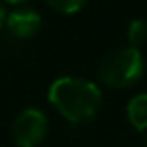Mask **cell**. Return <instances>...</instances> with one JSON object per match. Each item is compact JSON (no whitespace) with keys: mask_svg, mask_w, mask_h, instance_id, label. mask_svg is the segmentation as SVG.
I'll use <instances>...</instances> for the list:
<instances>
[{"mask_svg":"<svg viewBox=\"0 0 147 147\" xmlns=\"http://www.w3.org/2000/svg\"><path fill=\"white\" fill-rule=\"evenodd\" d=\"M49 104L74 125L92 121L102 109V92L81 78H59L47 91Z\"/></svg>","mask_w":147,"mask_h":147,"instance_id":"obj_1","label":"cell"},{"mask_svg":"<svg viewBox=\"0 0 147 147\" xmlns=\"http://www.w3.org/2000/svg\"><path fill=\"white\" fill-rule=\"evenodd\" d=\"M145 64L138 47H123L108 53L100 62V79L111 89H128L142 79Z\"/></svg>","mask_w":147,"mask_h":147,"instance_id":"obj_2","label":"cell"},{"mask_svg":"<svg viewBox=\"0 0 147 147\" xmlns=\"http://www.w3.org/2000/svg\"><path fill=\"white\" fill-rule=\"evenodd\" d=\"M47 134V119L40 109H23L11 125V138L17 147H38Z\"/></svg>","mask_w":147,"mask_h":147,"instance_id":"obj_3","label":"cell"},{"mask_svg":"<svg viewBox=\"0 0 147 147\" xmlns=\"http://www.w3.org/2000/svg\"><path fill=\"white\" fill-rule=\"evenodd\" d=\"M6 26L15 38H32L42 28V17L34 9H15L6 17Z\"/></svg>","mask_w":147,"mask_h":147,"instance_id":"obj_4","label":"cell"},{"mask_svg":"<svg viewBox=\"0 0 147 147\" xmlns=\"http://www.w3.org/2000/svg\"><path fill=\"white\" fill-rule=\"evenodd\" d=\"M126 117L136 130H147V92L134 96L128 102Z\"/></svg>","mask_w":147,"mask_h":147,"instance_id":"obj_5","label":"cell"},{"mask_svg":"<svg viewBox=\"0 0 147 147\" xmlns=\"http://www.w3.org/2000/svg\"><path fill=\"white\" fill-rule=\"evenodd\" d=\"M128 40L132 47H140L142 43L147 42V23L142 19H134L128 25Z\"/></svg>","mask_w":147,"mask_h":147,"instance_id":"obj_6","label":"cell"},{"mask_svg":"<svg viewBox=\"0 0 147 147\" xmlns=\"http://www.w3.org/2000/svg\"><path fill=\"white\" fill-rule=\"evenodd\" d=\"M45 2H47L49 8H53L55 11L66 13V15L79 11V9L87 4V0H45Z\"/></svg>","mask_w":147,"mask_h":147,"instance_id":"obj_7","label":"cell"},{"mask_svg":"<svg viewBox=\"0 0 147 147\" xmlns=\"http://www.w3.org/2000/svg\"><path fill=\"white\" fill-rule=\"evenodd\" d=\"M6 17H8V13H6L4 4H2V0H0V28L6 25Z\"/></svg>","mask_w":147,"mask_h":147,"instance_id":"obj_8","label":"cell"},{"mask_svg":"<svg viewBox=\"0 0 147 147\" xmlns=\"http://www.w3.org/2000/svg\"><path fill=\"white\" fill-rule=\"evenodd\" d=\"M4 2H8V4H21L25 0H4Z\"/></svg>","mask_w":147,"mask_h":147,"instance_id":"obj_9","label":"cell"},{"mask_svg":"<svg viewBox=\"0 0 147 147\" xmlns=\"http://www.w3.org/2000/svg\"><path fill=\"white\" fill-rule=\"evenodd\" d=\"M145 143H147V140H145Z\"/></svg>","mask_w":147,"mask_h":147,"instance_id":"obj_10","label":"cell"}]
</instances>
